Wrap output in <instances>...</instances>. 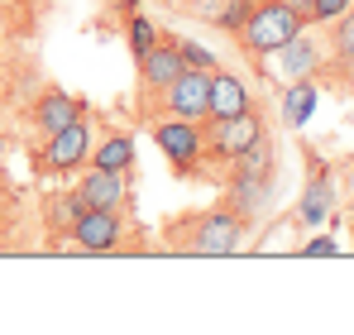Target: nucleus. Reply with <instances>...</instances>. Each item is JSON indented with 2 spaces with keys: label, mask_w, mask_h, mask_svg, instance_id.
<instances>
[{
  "label": "nucleus",
  "mask_w": 354,
  "mask_h": 335,
  "mask_svg": "<svg viewBox=\"0 0 354 335\" xmlns=\"http://www.w3.org/2000/svg\"><path fill=\"white\" fill-rule=\"evenodd\" d=\"M301 29H311L301 15H297L288 0H254V10L244 15V24L235 29L239 48L249 57H273L288 39H297Z\"/></svg>",
  "instance_id": "obj_1"
},
{
  "label": "nucleus",
  "mask_w": 354,
  "mask_h": 335,
  "mask_svg": "<svg viewBox=\"0 0 354 335\" xmlns=\"http://www.w3.org/2000/svg\"><path fill=\"white\" fill-rule=\"evenodd\" d=\"M239 239H244V216L235 206H211L192 221V239H187V254H206V259H225L235 254Z\"/></svg>",
  "instance_id": "obj_2"
},
{
  "label": "nucleus",
  "mask_w": 354,
  "mask_h": 335,
  "mask_svg": "<svg viewBox=\"0 0 354 335\" xmlns=\"http://www.w3.org/2000/svg\"><path fill=\"white\" fill-rule=\"evenodd\" d=\"M263 115L259 111H239V115H225V120H206V159L216 163H235L239 154L263 139Z\"/></svg>",
  "instance_id": "obj_3"
},
{
  "label": "nucleus",
  "mask_w": 354,
  "mask_h": 335,
  "mask_svg": "<svg viewBox=\"0 0 354 335\" xmlns=\"http://www.w3.org/2000/svg\"><path fill=\"white\" fill-rule=\"evenodd\" d=\"M153 144L163 149V159H168L182 177L206 159V129H201L196 120H177V115L158 120V125H153Z\"/></svg>",
  "instance_id": "obj_4"
},
{
  "label": "nucleus",
  "mask_w": 354,
  "mask_h": 335,
  "mask_svg": "<svg viewBox=\"0 0 354 335\" xmlns=\"http://www.w3.org/2000/svg\"><path fill=\"white\" fill-rule=\"evenodd\" d=\"M216 72V67H211ZM211 72H201V67H182L177 72V82L158 96L163 101V111L177 115V120H196V125H206V106H211Z\"/></svg>",
  "instance_id": "obj_5"
},
{
  "label": "nucleus",
  "mask_w": 354,
  "mask_h": 335,
  "mask_svg": "<svg viewBox=\"0 0 354 335\" xmlns=\"http://www.w3.org/2000/svg\"><path fill=\"white\" fill-rule=\"evenodd\" d=\"M91 163V120H72L58 134H44V168L48 172H77Z\"/></svg>",
  "instance_id": "obj_6"
},
{
  "label": "nucleus",
  "mask_w": 354,
  "mask_h": 335,
  "mask_svg": "<svg viewBox=\"0 0 354 335\" xmlns=\"http://www.w3.org/2000/svg\"><path fill=\"white\" fill-rule=\"evenodd\" d=\"M82 211H124L129 201V172H106V168H86V177L72 187Z\"/></svg>",
  "instance_id": "obj_7"
},
{
  "label": "nucleus",
  "mask_w": 354,
  "mask_h": 335,
  "mask_svg": "<svg viewBox=\"0 0 354 335\" xmlns=\"http://www.w3.org/2000/svg\"><path fill=\"white\" fill-rule=\"evenodd\" d=\"M72 244L82 254H111L120 239H124V216L120 211H77L72 221Z\"/></svg>",
  "instance_id": "obj_8"
},
{
  "label": "nucleus",
  "mask_w": 354,
  "mask_h": 335,
  "mask_svg": "<svg viewBox=\"0 0 354 335\" xmlns=\"http://www.w3.org/2000/svg\"><path fill=\"white\" fill-rule=\"evenodd\" d=\"M134 62H139V87H144V96H163V91L177 82V72H182L177 39H158L149 53L134 57Z\"/></svg>",
  "instance_id": "obj_9"
},
{
  "label": "nucleus",
  "mask_w": 354,
  "mask_h": 335,
  "mask_svg": "<svg viewBox=\"0 0 354 335\" xmlns=\"http://www.w3.org/2000/svg\"><path fill=\"white\" fill-rule=\"evenodd\" d=\"M273 72L278 77H288V82H297V77H311V72H321V39L316 34H297V39H288L278 53H273Z\"/></svg>",
  "instance_id": "obj_10"
},
{
  "label": "nucleus",
  "mask_w": 354,
  "mask_h": 335,
  "mask_svg": "<svg viewBox=\"0 0 354 335\" xmlns=\"http://www.w3.org/2000/svg\"><path fill=\"white\" fill-rule=\"evenodd\" d=\"M330 211H335V182H330V172H326V168H316V172L306 177V187H301L297 221L306 225V230H321V225L330 221Z\"/></svg>",
  "instance_id": "obj_11"
},
{
  "label": "nucleus",
  "mask_w": 354,
  "mask_h": 335,
  "mask_svg": "<svg viewBox=\"0 0 354 335\" xmlns=\"http://www.w3.org/2000/svg\"><path fill=\"white\" fill-rule=\"evenodd\" d=\"M239 111H254V96L244 87L239 72H211V106H206V120H225V115H239Z\"/></svg>",
  "instance_id": "obj_12"
},
{
  "label": "nucleus",
  "mask_w": 354,
  "mask_h": 335,
  "mask_svg": "<svg viewBox=\"0 0 354 335\" xmlns=\"http://www.w3.org/2000/svg\"><path fill=\"white\" fill-rule=\"evenodd\" d=\"M82 115H86V101H82V96L44 91L39 106H34V125H39V134H58V129H67V125L82 120Z\"/></svg>",
  "instance_id": "obj_13"
},
{
  "label": "nucleus",
  "mask_w": 354,
  "mask_h": 335,
  "mask_svg": "<svg viewBox=\"0 0 354 335\" xmlns=\"http://www.w3.org/2000/svg\"><path fill=\"white\" fill-rule=\"evenodd\" d=\"M273 201V177H249V172H230V206L239 216H259Z\"/></svg>",
  "instance_id": "obj_14"
},
{
  "label": "nucleus",
  "mask_w": 354,
  "mask_h": 335,
  "mask_svg": "<svg viewBox=\"0 0 354 335\" xmlns=\"http://www.w3.org/2000/svg\"><path fill=\"white\" fill-rule=\"evenodd\" d=\"M91 168H106V172H134V139L111 129L101 144H91Z\"/></svg>",
  "instance_id": "obj_15"
},
{
  "label": "nucleus",
  "mask_w": 354,
  "mask_h": 335,
  "mask_svg": "<svg viewBox=\"0 0 354 335\" xmlns=\"http://www.w3.org/2000/svg\"><path fill=\"white\" fill-rule=\"evenodd\" d=\"M316 106H321V91H316V82H311V77L288 82V91H283V120H288V125H306Z\"/></svg>",
  "instance_id": "obj_16"
},
{
  "label": "nucleus",
  "mask_w": 354,
  "mask_h": 335,
  "mask_svg": "<svg viewBox=\"0 0 354 335\" xmlns=\"http://www.w3.org/2000/svg\"><path fill=\"white\" fill-rule=\"evenodd\" d=\"M330 57L335 67H354V5L330 24Z\"/></svg>",
  "instance_id": "obj_17"
},
{
  "label": "nucleus",
  "mask_w": 354,
  "mask_h": 335,
  "mask_svg": "<svg viewBox=\"0 0 354 335\" xmlns=\"http://www.w3.org/2000/svg\"><path fill=\"white\" fill-rule=\"evenodd\" d=\"M124 34H129V53L134 57H144L153 44H158V29L144 19V15H129V24H124Z\"/></svg>",
  "instance_id": "obj_18"
},
{
  "label": "nucleus",
  "mask_w": 354,
  "mask_h": 335,
  "mask_svg": "<svg viewBox=\"0 0 354 335\" xmlns=\"http://www.w3.org/2000/svg\"><path fill=\"white\" fill-rule=\"evenodd\" d=\"M77 211H82V206H77V197H72V192H62V197L48 201V225H53L58 235H67L72 221H77Z\"/></svg>",
  "instance_id": "obj_19"
},
{
  "label": "nucleus",
  "mask_w": 354,
  "mask_h": 335,
  "mask_svg": "<svg viewBox=\"0 0 354 335\" xmlns=\"http://www.w3.org/2000/svg\"><path fill=\"white\" fill-rule=\"evenodd\" d=\"M177 53H182V67H201V72L216 67V53L206 44H196V39H177Z\"/></svg>",
  "instance_id": "obj_20"
},
{
  "label": "nucleus",
  "mask_w": 354,
  "mask_h": 335,
  "mask_svg": "<svg viewBox=\"0 0 354 335\" xmlns=\"http://www.w3.org/2000/svg\"><path fill=\"white\" fill-rule=\"evenodd\" d=\"M254 10V0H225V10H221V19H216V29H225V34H235L239 24H244V15Z\"/></svg>",
  "instance_id": "obj_21"
},
{
  "label": "nucleus",
  "mask_w": 354,
  "mask_h": 335,
  "mask_svg": "<svg viewBox=\"0 0 354 335\" xmlns=\"http://www.w3.org/2000/svg\"><path fill=\"white\" fill-rule=\"evenodd\" d=\"M350 5L354 0H316V5H311V24H335Z\"/></svg>",
  "instance_id": "obj_22"
},
{
  "label": "nucleus",
  "mask_w": 354,
  "mask_h": 335,
  "mask_svg": "<svg viewBox=\"0 0 354 335\" xmlns=\"http://www.w3.org/2000/svg\"><path fill=\"white\" fill-rule=\"evenodd\" d=\"M301 254H306V259H330V254H340V244H335L330 235H316V239L301 244Z\"/></svg>",
  "instance_id": "obj_23"
},
{
  "label": "nucleus",
  "mask_w": 354,
  "mask_h": 335,
  "mask_svg": "<svg viewBox=\"0 0 354 335\" xmlns=\"http://www.w3.org/2000/svg\"><path fill=\"white\" fill-rule=\"evenodd\" d=\"M187 10H192L196 19L216 24V19H221V10H225V0H187Z\"/></svg>",
  "instance_id": "obj_24"
},
{
  "label": "nucleus",
  "mask_w": 354,
  "mask_h": 335,
  "mask_svg": "<svg viewBox=\"0 0 354 335\" xmlns=\"http://www.w3.org/2000/svg\"><path fill=\"white\" fill-rule=\"evenodd\" d=\"M288 5H292V10L301 15V19H306V24H311V5H316V0H288Z\"/></svg>",
  "instance_id": "obj_25"
},
{
  "label": "nucleus",
  "mask_w": 354,
  "mask_h": 335,
  "mask_svg": "<svg viewBox=\"0 0 354 335\" xmlns=\"http://www.w3.org/2000/svg\"><path fill=\"white\" fill-rule=\"evenodd\" d=\"M134 5H144V0H124V10H134Z\"/></svg>",
  "instance_id": "obj_26"
},
{
  "label": "nucleus",
  "mask_w": 354,
  "mask_h": 335,
  "mask_svg": "<svg viewBox=\"0 0 354 335\" xmlns=\"http://www.w3.org/2000/svg\"><path fill=\"white\" fill-rule=\"evenodd\" d=\"M0 201H5V182H0Z\"/></svg>",
  "instance_id": "obj_27"
}]
</instances>
